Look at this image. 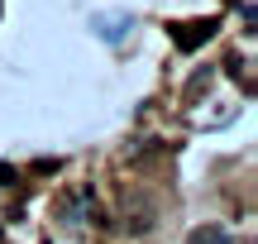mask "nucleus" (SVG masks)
<instances>
[{
    "instance_id": "nucleus-1",
    "label": "nucleus",
    "mask_w": 258,
    "mask_h": 244,
    "mask_svg": "<svg viewBox=\"0 0 258 244\" xmlns=\"http://www.w3.org/2000/svg\"><path fill=\"white\" fill-rule=\"evenodd\" d=\"M211 29H215V19H206V24H191L186 34L177 29V43H182V48H196V43H206V38H211Z\"/></svg>"
},
{
    "instance_id": "nucleus-2",
    "label": "nucleus",
    "mask_w": 258,
    "mask_h": 244,
    "mask_svg": "<svg viewBox=\"0 0 258 244\" xmlns=\"http://www.w3.org/2000/svg\"><path fill=\"white\" fill-rule=\"evenodd\" d=\"M186 244H230V235H225L220 225H201V230L186 235Z\"/></svg>"
},
{
    "instance_id": "nucleus-3",
    "label": "nucleus",
    "mask_w": 258,
    "mask_h": 244,
    "mask_svg": "<svg viewBox=\"0 0 258 244\" xmlns=\"http://www.w3.org/2000/svg\"><path fill=\"white\" fill-rule=\"evenodd\" d=\"M101 34H105V38H115V43H120V38L129 34V19H110V24H105V19H101Z\"/></svg>"
}]
</instances>
